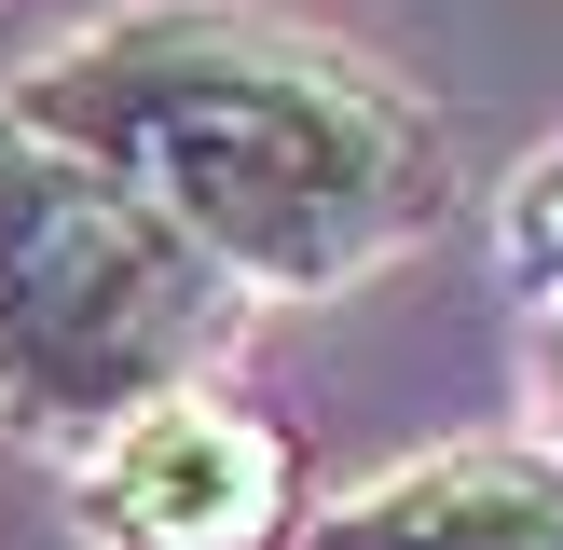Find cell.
Returning a JSON list of instances; mask_svg holds the SVG:
<instances>
[{
	"label": "cell",
	"instance_id": "1",
	"mask_svg": "<svg viewBox=\"0 0 563 550\" xmlns=\"http://www.w3.org/2000/svg\"><path fill=\"white\" fill-rule=\"evenodd\" d=\"M14 124L124 179L220 289H330L427 207L412 110L247 14H124L27 69Z\"/></svg>",
	"mask_w": 563,
	"mask_h": 550
},
{
	"label": "cell",
	"instance_id": "2",
	"mask_svg": "<svg viewBox=\"0 0 563 550\" xmlns=\"http://www.w3.org/2000/svg\"><path fill=\"white\" fill-rule=\"evenodd\" d=\"M220 330L234 289L124 179L0 110V413L27 440H110L152 399H192Z\"/></svg>",
	"mask_w": 563,
	"mask_h": 550
},
{
	"label": "cell",
	"instance_id": "3",
	"mask_svg": "<svg viewBox=\"0 0 563 550\" xmlns=\"http://www.w3.org/2000/svg\"><path fill=\"white\" fill-rule=\"evenodd\" d=\"M289 440L220 399H152L97 440V537L110 550H275Z\"/></svg>",
	"mask_w": 563,
	"mask_h": 550
},
{
	"label": "cell",
	"instance_id": "4",
	"mask_svg": "<svg viewBox=\"0 0 563 550\" xmlns=\"http://www.w3.org/2000/svg\"><path fill=\"white\" fill-rule=\"evenodd\" d=\"M317 550H563V468L537 454H440L317 522Z\"/></svg>",
	"mask_w": 563,
	"mask_h": 550
},
{
	"label": "cell",
	"instance_id": "5",
	"mask_svg": "<svg viewBox=\"0 0 563 550\" xmlns=\"http://www.w3.org/2000/svg\"><path fill=\"white\" fill-rule=\"evenodd\" d=\"M509 248H522V275H537V289L563 302V165H550L537 193H522V220H509Z\"/></svg>",
	"mask_w": 563,
	"mask_h": 550
},
{
	"label": "cell",
	"instance_id": "6",
	"mask_svg": "<svg viewBox=\"0 0 563 550\" xmlns=\"http://www.w3.org/2000/svg\"><path fill=\"white\" fill-rule=\"evenodd\" d=\"M537 413H550V440H563V302L537 317Z\"/></svg>",
	"mask_w": 563,
	"mask_h": 550
}]
</instances>
